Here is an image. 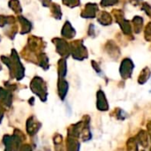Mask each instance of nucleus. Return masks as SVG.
Here are the masks:
<instances>
[{
	"label": "nucleus",
	"mask_w": 151,
	"mask_h": 151,
	"mask_svg": "<svg viewBox=\"0 0 151 151\" xmlns=\"http://www.w3.org/2000/svg\"><path fill=\"white\" fill-rule=\"evenodd\" d=\"M144 11H146V12L148 13V15H150L151 17V7H150L148 4H144Z\"/></svg>",
	"instance_id": "nucleus-6"
},
{
	"label": "nucleus",
	"mask_w": 151,
	"mask_h": 151,
	"mask_svg": "<svg viewBox=\"0 0 151 151\" xmlns=\"http://www.w3.org/2000/svg\"><path fill=\"white\" fill-rule=\"evenodd\" d=\"M150 72L149 68L144 69L143 72L141 73V76H140V78H139V82H140V83H144V82H146L147 80L150 78Z\"/></svg>",
	"instance_id": "nucleus-2"
},
{
	"label": "nucleus",
	"mask_w": 151,
	"mask_h": 151,
	"mask_svg": "<svg viewBox=\"0 0 151 151\" xmlns=\"http://www.w3.org/2000/svg\"><path fill=\"white\" fill-rule=\"evenodd\" d=\"M133 63L130 59L127 58L125 59L122 64H121V67H120V73L123 78H128L131 76V73L133 70Z\"/></svg>",
	"instance_id": "nucleus-1"
},
{
	"label": "nucleus",
	"mask_w": 151,
	"mask_h": 151,
	"mask_svg": "<svg viewBox=\"0 0 151 151\" xmlns=\"http://www.w3.org/2000/svg\"><path fill=\"white\" fill-rule=\"evenodd\" d=\"M118 2V0H103L102 1V4L103 5H111V4H114Z\"/></svg>",
	"instance_id": "nucleus-5"
},
{
	"label": "nucleus",
	"mask_w": 151,
	"mask_h": 151,
	"mask_svg": "<svg viewBox=\"0 0 151 151\" xmlns=\"http://www.w3.org/2000/svg\"><path fill=\"white\" fill-rule=\"evenodd\" d=\"M145 34H146V37L148 40H150L151 41V23H150L147 27H146V31H145Z\"/></svg>",
	"instance_id": "nucleus-4"
},
{
	"label": "nucleus",
	"mask_w": 151,
	"mask_h": 151,
	"mask_svg": "<svg viewBox=\"0 0 151 151\" xmlns=\"http://www.w3.org/2000/svg\"><path fill=\"white\" fill-rule=\"evenodd\" d=\"M138 139H139V142H140L143 146H147V143H148V142H147V135H146V134H145L144 132H141V133H140Z\"/></svg>",
	"instance_id": "nucleus-3"
}]
</instances>
